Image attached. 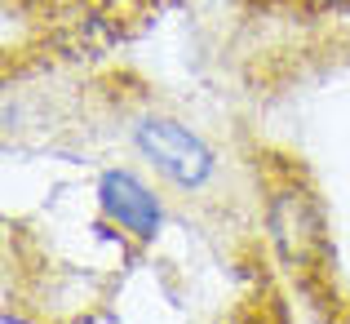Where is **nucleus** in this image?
<instances>
[{
  "mask_svg": "<svg viewBox=\"0 0 350 324\" xmlns=\"http://www.w3.org/2000/svg\"><path fill=\"white\" fill-rule=\"evenodd\" d=\"M133 138H137L146 160H151L164 178H173L178 187H204V182L213 178V151H208L191 129H182L178 120L151 116L133 129Z\"/></svg>",
  "mask_w": 350,
  "mask_h": 324,
  "instance_id": "f257e3e1",
  "label": "nucleus"
},
{
  "mask_svg": "<svg viewBox=\"0 0 350 324\" xmlns=\"http://www.w3.org/2000/svg\"><path fill=\"white\" fill-rule=\"evenodd\" d=\"M98 200H103L107 218L120 222L124 231H133L137 240H151L155 231H160V222H164L160 200H155L151 191H146L133 173H124V169H107L103 173V182H98Z\"/></svg>",
  "mask_w": 350,
  "mask_h": 324,
  "instance_id": "f03ea898",
  "label": "nucleus"
},
{
  "mask_svg": "<svg viewBox=\"0 0 350 324\" xmlns=\"http://www.w3.org/2000/svg\"><path fill=\"white\" fill-rule=\"evenodd\" d=\"M271 231H275L280 253L288 258V262H297V266H306V258L324 245V236H319V218H315V209H310V200L301 196V191H288L284 200H275Z\"/></svg>",
  "mask_w": 350,
  "mask_h": 324,
  "instance_id": "7ed1b4c3",
  "label": "nucleus"
}]
</instances>
